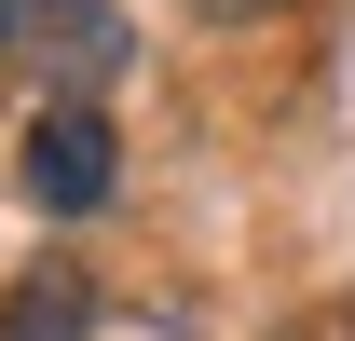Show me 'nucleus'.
<instances>
[{
	"label": "nucleus",
	"mask_w": 355,
	"mask_h": 341,
	"mask_svg": "<svg viewBox=\"0 0 355 341\" xmlns=\"http://www.w3.org/2000/svg\"><path fill=\"white\" fill-rule=\"evenodd\" d=\"M14 28H28V0H0V55H14Z\"/></svg>",
	"instance_id": "6"
},
{
	"label": "nucleus",
	"mask_w": 355,
	"mask_h": 341,
	"mask_svg": "<svg viewBox=\"0 0 355 341\" xmlns=\"http://www.w3.org/2000/svg\"><path fill=\"white\" fill-rule=\"evenodd\" d=\"M205 14H219V28H246V14H287V0H205Z\"/></svg>",
	"instance_id": "5"
},
{
	"label": "nucleus",
	"mask_w": 355,
	"mask_h": 341,
	"mask_svg": "<svg viewBox=\"0 0 355 341\" xmlns=\"http://www.w3.org/2000/svg\"><path fill=\"white\" fill-rule=\"evenodd\" d=\"M273 341H355V300H314V314H287Z\"/></svg>",
	"instance_id": "4"
},
{
	"label": "nucleus",
	"mask_w": 355,
	"mask_h": 341,
	"mask_svg": "<svg viewBox=\"0 0 355 341\" xmlns=\"http://www.w3.org/2000/svg\"><path fill=\"white\" fill-rule=\"evenodd\" d=\"M0 341H96V287L69 273V259L14 273V300H0Z\"/></svg>",
	"instance_id": "3"
},
{
	"label": "nucleus",
	"mask_w": 355,
	"mask_h": 341,
	"mask_svg": "<svg viewBox=\"0 0 355 341\" xmlns=\"http://www.w3.org/2000/svg\"><path fill=\"white\" fill-rule=\"evenodd\" d=\"M14 177H28V205H42V218H96L110 191H123V137H110V110L42 96V123H28V150H14Z\"/></svg>",
	"instance_id": "1"
},
{
	"label": "nucleus",
	"mask_w": 355,
	"mask_h": 341,
	"mask_svg": "<svg viewBox=\"0 0 355 341\" xmlns=\"http://www.w3.org/2000/svg\"><path fill=\"white\" fill-rule=\"evenodd\" d=\"M14 55L42 69L55 96H83V110H110V82L137 69V28L123 0H28V28H14Z\"/></svg>",
	"instance_id": "2"
}]
</instances>
